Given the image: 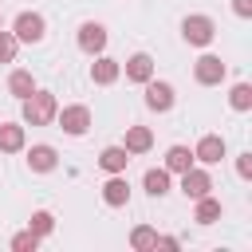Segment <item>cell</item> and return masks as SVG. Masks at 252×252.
I'll list each match as a JSON object with an SVG mask.
<instances>
[{"mask_svg": "<svg viewBox=\"0 0 252 252\" xmlns=\"http://www.w3.org/2000/svg\"><path fill=\"white\" fill-rule=\"evenodd\" d=\"M228 106H232V110H252V87H248V83H236V87L228 91Z\"/></svg>", "mask_w": 252, "mask_h": 252, "instance_id": "cell-22", "label": "cell"}, {"mask_svg": "<svg viewBox=\"0 0 252 252\" xmlns=\"http://www.w3.org/2000/svg\"><path fill=\"white\" fill-rule=\"evenodd\" d=\"M146 106H150V110H158V114H165V110L173 106V87H169V83L150 79V83H146Z\"/></svg>", "mask_w": 252, "mask_h": 252, "instance_id": "cell-8", "label": "cell"}, {"mask_svg": "<svg viewBox=\"0 0 252 252\" xmlns=\"http://www.w3.org/2000/svg\"><path fill=\"white\" fill-rule=\"evenodd\" d=\"M232 12H236L240 20H248V16H252V0H232Z\"/></svg>", "mask_w": 252, "mask_h": 252, "instance_id": "cell-27", "label": "cell"}, {"mask_svg": "<svg viewBox=\"0 0 252 252\" xmlns=\"http://www.w3.org/2000/svg\"><path fill=\"white\" fill-rule=\"evenodd\" d=\"M98 165H102L106 173H126V165H130L126 146H106V150L98 154Z\"/></svg>", "mask_w": 252, "mask_h": 252, "instance_id": "cell-12", "label": "cell"}, {"mask_svg": "<svg viewBox=\"0 0 252 252\" xmlns=\"http://www.w3.org/2000/svg\"><path fill=\"white\" fill-rule=\"evenodd\" d=\"M55 118H59V126L71 134V138H79V134H87V126H91V110L87 106H63V110H55Z\"/></svg>", "mask_w": 252, "mask_h": 252, "instance_id": "cell-4", "label": "cell"}, {"mask_svg": "<svg viewBox=\"0 0 252 252\" xmlns=\"http://www.w3.org/2000/svg\"><path fill=\"white\" fill-rule=\"evenodd\" d=\"M102 201H106L110 209L126 205V201H130V185H126V177H118V173H114V177H110V181L102 185Z\"/></svg>", "mask_w": 252, "mask_h": 252, "instance_id": "cell-14", "label": "cell"}, {"mask_svg": "<svg viewBox=\"0 0 252 252\" xmlns=\"http://www.w3.org/2000/svg\"><path fill=\"white\" fill-rule=\"evenodd\" d=\"M209 189H213V177H209L205 169L189 165V169L181 173V193H185V197H193V201H197V197H205Z\"/></svg>", "mask_w": 252, "mask_h": 252, "instance_id": "cell-6", "label": "cell"}, {"mask_svg": "<svg viewBox=\"0 0 252 252\" xmlns=\"http://www.w3.org/2000/svg\"><path fill=\"white\" fill-rule=\"evenodd\" d=\"M8 91H12V94L24 102V98L35 91V79H32V71H12V75H8Z\"/></svg>", "mask_w": 252, "mask_h": 252, "instance_id": "cell-20", "label": "cell"}, {"mask_svg": "<svg viewBox=\"0 0 252 252\" xmlns=\"http://www.w3.org/2000/svg\"><path fill=\"white\" fill-rule=\"evenodd\" d=\"M43 32H47V24H43V16H39V12H20V16H16V24H12V35H16L20 43H39V39H43Z\"/></svg>", "mask_w": 252, "mask_h": 252, "instance_id": "cell-3", "label": "cell"}, {"mask_svg": "<svg viewBox=\"0 0 252 252\" xmlns=\"http://www.w3.org/2000/svg\"><path fill=\"white\" fill-rule=\"evenodd\" d=\"M150 146H154L150 126H130V130H126V154H146Z\"/></svg>", "mask_w": 252, "mask_h": 252, "instance_id": "cell-15", "label": "cell"}, {"mask_svg": "<svg viewBox=\"0 0 252 252\" xmlns=\"http://www.w3.org/2000/svg\"><path fill=\"white\" fill-rule=\"evenodd\" d=\"M55 110H59V102H55V94L51 91H32L28 98H24V122L28 126H47L51 118H55Z\"/></svg>", "mask_w": 252, "mask_h": 252, "instance_id": "cell-1", "label": "cell"}, {"mask_svg": "<svg viewBox=\"0 0 252 252\" xmlns=\"http://www.w3.org/2000/svg\"><path fill=\"white\" fill-rule=\"evenodd\" d=\"M16 47H20V39L12 32H0V63H12L16 59Z\"/></svg>", "mask_w": 252, "mask_h": 252, "instance_id": "cell-24", "label": "cell"}, {"mask_svg": "<svg viewBox=\"0 0 252 252\" xmlns=\"http://www.w3.org/2000/svg\"><path fill=\"white\" fill-rule=\"evenodd\" d=\"M79 47H83L87 55H98V51L106 47V28L94 24V20H87V24L79 28Z\"/></svg>", "mask_w": 252, "mask_h": 252, "instance_id": "cell-7", "label": "cell"}, {"mask_svg": "<svg viewBox=\"0 0 252 252\" xmlns=\"http://www.w3.org/2000/svg\"><path fill=\"white\" fill-rule=\"evenodd\" d=\"M118 75H122V63H118V59H106V55H98V59L91 63V79H94L98 87H110Z\"/></svg>", "mask_w": 252, "mask_h": 252, "instance_id": "cell-11", "label": "cell"}, {"mask_svg": "<svg viewBox=\"0 0 252 252\" xmlns=\"http://www.w3.org/2000/svg\"><path fill=\"white\" fill-rule=\"evenodd\" d=\"M35 244H39V236H35L32 228H28V232H16V236H12V248H16V252H35Z\"/></svg>", "mask_w": 252, "mask_h": 252, "instance_id": "cell-25", "label": "cell"}, {"mask_svg": "<svg viewBox=\"0 0 252 252\" xmlns=\"http://www.w3.org/2000/svg\"><path fill=\"white\" fill-rule=\"evenodd\" d=\"M236 173L240 177H252V154H240L236 158Z\"/></svg>", "mask_w": 252, "mask_h": 252, "instance_id": "cell-26", "label": "cell"}, {"mask_svg": "<svg viewBox=\"0 0 252 252\" xmlns=\"http://www.w3.org/2000/svg\"><path fill=\"white\" fill-rule=\"evenodd\" d=\"M193 220L197 224H213V220H220V201L217 197H197V213H193Z\"/></svg>", "mask_w": 252, "mask_h": 252, "instance_id": "cell-18", "label": "cell"}, {"mask_svg": "<svg viewBox=\"0 0 252 252\" xmlns=\"http://www.w3.org/2000/svg\"><path fill=\"white\" fill-rule=\"evenodd\" d=\"M126 79H130V83H150V79H154V59H150L146 51L130 55V59H126Z\"/></svg>", "mask_w": 252, "mask_h": 252, "instance_id": "cell-10", "label": "cell"}, {"mask_svg": "<svg viewBox=\"0 0 252 252\" xmlns=\"http://www.w3.org/2000/svg\"><path fill=\"white\" fill-rule=\"evenodd\" d=\"M28 228H32L35 236H47V232L55 228V217H51L47 209H39V213H32V224H28Z\"/></svg>", "mask_w": 252, "mask_h": 252, "instance_id": "cell-23", "label": "cell"}, {"mask_svg": "<svg viewBox=\"0 0 252 252\" xmlns=\"http://www.w3.org/2000/svg\"><path fill=\"white\" fill-rule=\"evenodd\" d=\"M193 75H197L201 87H217V83L224 79V63H220V55H201V59L193 63Z\"/></svg>", "mask_w": 252, "mask_h": 252, "instance_id": "cell-5", "label": "cell"}, {"mask_svg": "<svg viewBox=\"0 0 252 252\" xmlns=\"http://www.w3.org/2000/svg\"><path fill=\"white\" fill-rule=\"evenodd\" d=\"M0 150H4V154H16V150H24V126H16V122H4V126H0Z\"/></svg>", "mask_w": 252, "mask_h": 252, "instance_id": "cell-19", "label": "cell"}, {"mask_svg": "<svg viewBox=\"0 0 252 252\" xmlns=\"http://www.w3.org/2000/svg\"><path fill=\"white\" fill-rule=\"evenodd\" d=\"M220 158H224V138L220 134H205L193 150V161H205V165H217Z\"/></svg>", "mask_w": 252, "mask_h": 252, "instance_id": "cell-9", "label": "cell"}, {"mask_svg": "<svg viewBox=\"0 0 252 252\" xmlns=\"http://www.w3.org/2000/svg\"><path fill=\"white\" fill-rule=\"evenodd\" d=\"M142 185H146L150 197H165V193H169V169H146Z\"/></svg>", "mask_w": 252, "mask_h": 252, "instance_id": "cell-17", "label": "cell"}, {"mask_svg": "<svg viewBox=\"0 0 252 252\" xmlns=\"http://www.w3.org/2000/svg\"><path fill=\"white\" fill-rule=\"evenodd\" d=\"M130 248H138V252H150V248H158V232H154L150 224H138V228L130 232Z\"/></svg>", "mask_w": 252, "mask_h": 252, "instance_id": "cell-21", "label": "cell"}, {"mask_svg": "<svg viewBox=\"0 0 252 252\" xmlns=\"http://www.w3.org/2000/svg\"><path fill=\"white\" fill-rule=\"evenodd\" d=\"M181 35H185V43H193V47H205V43H213V35H217V24H213L209 16H185V20H181Z\"/></svg>", "mask_w": 252, "mask_h": 252, "instance_id": "cell-2", "label": "cell"}, {"mask_svg": "<svg viewBox=\"0 0 252 252\" xmlns=\"http://www.w3.org/2000/svg\"><path fill=\"white\" fill-rule=\"evenodd\" d=\"M193 165V150L189 146H169V154H165V169L169 173H185Z\"/></svg>", "mask_w": 252, "mask_h": 252, "instance_id": "cell-16", "label": "cell"}, {"mask_svg": "<svg viewBox=\"0 0 252 252\" xmlns=\"http://www.w3.org/2000/svg\"><path fill=\"white\" fill-rule=\"evenodd\" d=\"M55 161H59V154H55L51 146H43V142L28 150V165H32L35 173H47V169H55Z\"/></svg>", "mask_w": 252, "mask_h": 252, "instance_id": "cell-13", "label": "cell"}]
</instances>
